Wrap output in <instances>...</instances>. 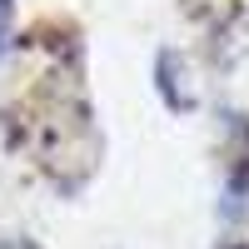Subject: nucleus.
I'll return each mask as SVG.
<instances>
[{"mask_svg":"<svg viewBox=\"0 0 249 249\" xmlns=\"http://www.w3.org/2000/svg\"><path fill=\"white\" fill-rule=\"evenodd\" d=\"M5 40H10V0H0V50H5Z\"/></svg>","mask_w":249,"mask_h":249,"instance_id":"obj_1","label":"nucleus"},{"mask_svg":"<svg viewBox=\"0 0 249 249\" xmlns=\"http://www.w3.org/2000/svg\"><path fill=\"white\" fill-rule=\"evenodd\" d=\"M10 249H30V244H10Z\"/></svg>","mask_w":249,"mask_h":249,"instance_id":"obj_2","label":"nucleus"}]
</instances>
